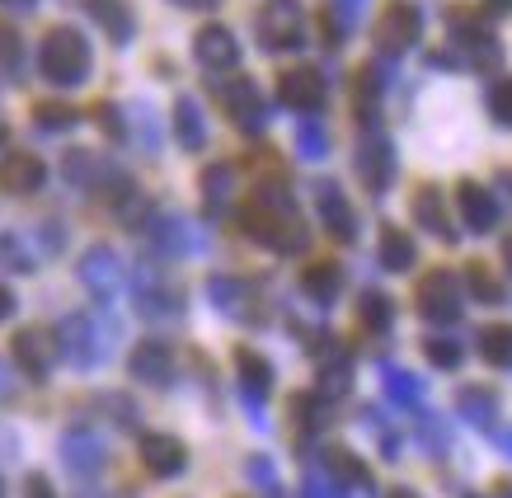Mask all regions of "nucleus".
<instances>
[{"mask_svg":"<svg viewBox=\"0 0 512 498\" xmlns=\"http://www.w3.org/2000/svg\"><path fill=\"white\" fill-rule=\"evenodd\" d=\"M240 226H245V235H254L259 245L278 249V254H301V249L311 245V231H306V221L296 217L292 193H287V184H278V179H264V184H259L254 203L240 212Z\"/></svg>","mask_w":512,"mask_h":498,"instance_id":"f257e3e1","label":"nucleus"},{"mask_svg":"<svg viewBox=\"0 0 512 498\" xmlns=\"http://www.w3.org/2000/svg\"><path fill=\"white\" fill-rule=\"evenodd\" d=\"M90 43H85V33L62 24V29H52L38 47V71H43L57 90H71V85H85L90 80Z\"/></svg>","mask_w":512,"mask_h":498,"instance_id":"f03ea898","label":"nucleus"},{"mask_svg":"<svg viewBox=\"0 0 512 498\" xmlns=\"http://www.w3.org/2000/svg\"><path fill=\"white\" fill-rule=\"evenodd\" d=\"M52 339H57V353L71 367H99L104 353H109V334H104V325L94 315H66Z\"/></svg>","mask_w":512,"mask_h":498,"instance_id":"7ed1b4c3","label":"nucleus"},{"mask_svg":"<svg viewBox=\"0 0 512 498\" xmlns=\"http://www.w3.org/2000/svg\"><path fill=\"white\" fill-rule=\"evenodd\" d=\"M132 306H137L141 320L170 325V320L184 315V292H179L170 278L151 273V268H137V278H132Z\"/></svg>","mask_w":512,"mask_h":498,"instance_id":"20e7f679","label":"nucleus"},{"mask_svg":"<svg viewBox=\"0 0 512 498\" xmlns=\"http://www.w3.org/2000/svg\"><path fill=\"white\" fill-rule=\"evenodd\" d=\"M259 43L268 52H292L306 43V15L296 0H264L259 10Z\"/></svg>","mask_w":512,"mask_h":498,"instance_id":"39448f33","label":"nucleus"},{"mask_svg":"<svg viewBox=\"0 0 512 498\" xmlns=\"http://www.w3.org/2000/svg\"><path fill=\"white\" fill-rule=\"evenodd\" d=\"M353 165L357 174H362V184L372 188V193H386L390 184H395V146H390L381 132H367V137L357 141V151H353Z\"/></svg>","mask_w":512,"mask_h":498,"instance_id":"423d86ee","label":"nucleus"},{"mask_svg":"<svg viewBox=\"0 0 512 498\" xmlns=\"http://www.w3.org/2000/svg\"><path fill=\"white\" fill-rule=\"evenodd\" d=\"M419 311L428 315L433 325H456V320H461V287H456V273L437 268L433 278H423Z\"/></svg>","mask_w":512,"mask_h":498,"instance_id":"0eeeda50","label":"nucleus"},{"mask_svg":"<svg viewBox=\"0 0 512 498\" xmlns=\"http://www.w3.org/2000/svg\"><path fill=\"white\" fill-rule=\"evenodd\" d=\"M414 43H419V10L409 0H390L386 10H381V24H376V47L400 57L404 47H414Z\"/></svg>","mask_w":512,"mask_h":498,"instance_id":"6e6552de","label":"nucleus"},{"mask_svg":"<svg viewBox=\"0 0 512 498\" xmlns=\"http://www.w3.org/2000/svg\"><path fill=\"white\" fill-rule=\"evenodd\" d=\"M80 282H85L99 301H109V296L123 292V259H118L109 245L85 249V259H80Z\"/></svg>","mask_w":512,"mask_h":498,"instance_id":"1a4fd4ad","label":"nucleus"},{"mask_svg":"<svg viewBox=\"0 0 512 498\" xmlns=\"http://www.w3.org/2000/svg\"><path fill=\"white\" fill-rule=\"evenodd\" d=\"M315 207H320L325 231L334 235V240H343V245H353L357 240V212L348 207V198H343V188L334 184V179H320V184H315Z\"/></svg>","mask_w":512,"mask_h":498,"instance_id":"9d476101","label":"nucleus"},{"mask_svg":"<svg viewBox=\"0 0 512 498\" xmlns=\"http://www.w3.org/2000/svg\"><path fill=\"white\" fill-rule=\"evenodd\" d=\"M221 99H226V113H231L235 127H245V132H264L268 104H264V94H259L254 80H231V85L221 90Z\"/></svg>","mask_w":512,"mask_h":498,"instance_id":"9b49d317","label":"nucleus"},{"mask_svg":"<svg viewBox=\"0 0 512 498\" xmlns=\"http://www.w3.org/2000/svg\"><path fill=\"white\" fill-rule=\"evenodd\" d=\"M278 99L287 109H320L325 104V80L315 66H292V71H282L278 76Z\"/></svg>","mask_w":512,"mask_h":498,"instance_id":"f8f14e48","label":"nucleus"},{"mask_svg":"<svg viewBox=\"0 0 512 498\" xmlns=\"http://www.w3.org/2000/svg\"><path fill=\"white\" fill-rule=\"evenodd\" d=\"M141 461H146V470L151 475H160V480H174V475H184L188 466V452L184 442L170 433H146L141 437Z\"/></svg>","mask_w":512,"mask_h":498,"instance_id":"ddd939ff","label":"nucleus"},{"mask_svg":"<svg viewBox=\"0 0 512 498\" xmlns=\"http://www.w3.org/2000/svg\"><path fill=\"white\" fill-rule=\"evenodd\" d=\"M127 367H132V376H137V381H146V386H170V381H174L170 343H160V339L137 343V348H132V358H127Z\"/></svg>","mask_w":512,"mask_h":498,"instance_id":"4468645a","label":"nucleus"},{"mask_svg":"<svg viewBox=\"0 0 512 498\" xmlns=\"http://www.w3.org/2000/svg\"><path fill=\"white\" fill-rule=\"evenodd\" d=\"M193 52H198V62L207 66V71H231V66L240 62V43H235V33L226 29V24H207V29H198Z\"/></svg>","mask_w":512,"mask_h":498,"instance_id":"2eb2a0df","label":"nucleus"},{"mask_svg":"<svg viewBox=\"0 0 512 498\" xmlns=\"http://www.w3.org/2000/svg\"><path fill=\"white\" fill-rule=\"evenodd\" d=\"M15 362L29 376H38V381H43V376L52 372V362H57V339H52V334H43V329H19V334H15Z\"/></svg>","mask_w":512,"mask_h":498,"instance_id":"dca6fc26","label":"nucleus"},{"mask_svg":"<svg viewBox=\"0 0 512 498\" xmlns=\"http://www.w3.org/2000/svg\"><path fill=\"white\" fill-rule=\"evenodd\" d=\"M146 231H151V245H156L160 254H198L202 249L198 231H193L184 217H174V212H160Z\"/></svg>","mask_w":512,"mask_h":498,"instance_id":"f3484780","label":"nucleus"},{"mask_svg":"<svg viewBox=\"0 0 512 498\" xmlns=\"http://www.w3.org/2000/svg\"><path fill=\"white\" fill-rule=\"evenodd\" d=\"M47 179V165L29 151H15V156L0 160V188L5 193H38Z\"/></svg>","mask_w":512,"mask_h":498,"instance_id":"a211bd4d","label":"nucleus"},{"mask_svg":"<svg viewBox=\"0 0 512 498\" xmlns=\"http://www.w3.org/2000/svg\"><path fill=\"white\" fill-rule=\"evenodd\" d=\"M456 198H461V217H466V226L475 235H489L498 226V203L484 184H461L456 188Z\"/></svg>","mask_w":512,"mask_h":498,"instance_id":"6ab92c4d","label":"nucleus"},{"mask_svg":"<svg viewBox=\"0 0 512 498\" xmlns=\"http://www.w3.org/2000/svg\"><path fill=\"white\" fill-rule=\"evenodd\" d=\"M456 47L470 57V66H494L498 62V38H494V29L489 24H480V19H456Z\"/></svg>","mask_w":512,"mask_h":498,"instance_id":"aec40b11","label":"nucleus"},{"mask_svg":"<svg viewBox=\"0 0 512 498\" xmlns=\"http://www.w3.org/2000/svg\"><path fill=\"white\" fill-rule=\"evenodd\" d=\"M85 10H90V19H94V24H99L104 33H109L118 47L132 43V33H137V19H132V5H127V0H85Z\"/></svg>","mask_w":512,"mask_h":498,"instance_id":"412c9836","label":"nucleus"},{"mask_svg":"<svg viewBox=\"0 0 512 498\" xmlns=\"http://www.w3.org/2000/svg\"><path fill=\"white\" fill-rule=\"evenodd\" d=\"M174 137H179L184 151H202V146H207V118H202L193 94L174 99Z\"/></svg>","mask_w":512,"mask_h":498,"instance_id":"4be33fe9","label":"nucleus"},{"mask_svg":"<svg viewBox=\"0 0 512 498\" xmlns=\"http://www.w3.org/2000/svg\"><path fill=\"white\" fill-rule=\"evenodd\" d=\"M62 170H66V179H71L76 188H99V193H104L109 179L118 174V170H109L104 160L94 156V151H71V156L62 160Z\"/></svg>","mask_w":512,"mask_h":498,"instance_id":"5701e85b","label":"nucleus"},{"mask_svg":"<svg viewBox=\"0 0 512 498\" xmlns=\"http://www.w3.org/2000/svg\"><path fill=\"white\" fill-rule=\"evenodd\" d=\"M456 409H461V419L470 428H494L498 423V395L489 386H466L456 395Z\"/></svg>","mask_w":512,"mask_h":498,"instance_id":"b1692460","label":"nucleus"},{"mask_svg":"<svg viewBox=\"0 0 512 498\" xmlns=\"http://www.w3.org/2000/svg\"><path fill=\"white\" fill-rule=\"evenodd\" d=\"M414 217H419V226L423 231H433L437 240H456V226L447 221V207H442V193L437 188H419L414 193Z\"/></svg>","mask_w":512,"mask_h":498,"instance_id":"393cba45","label":"nucleus"},{"mask_svg":"<svg viewBox=\"0 0 512 498\" xmlns=\"http://www.w3.org/2000/svg\"><path fill=\"white\" fill-rule=\"evenodd\" d=\"M62 456H66V466L71 470H80V475H90V470H99L104 466V442L94 433H66L62 437Z\"/></svg>","mask_w":512,"mask_h":498,"instance_id":"a878e982","label":"nucleus"},{"mask_svg":"<svg viewBox=\"0 0 512 498\" xmlns=\"http://www.w3.org/2000/svg\"><path fill=\"white\" fill-rule=\"evenodd\" d=\"M235 372H240V390H245L249 405H259L268 390H273V367L259 353H235Z\"/></svg>","mask_w":512,"mask_h":498,"instance_id":"bb28decb","label":"nucleus"},{"mask_svg":"<svg viewBox=\"0 0 512 498\" xmlns=\"http://www.w3.org/2000/svg\"><path fill=\"white\" fill-rule=\"evenodd\" d=\"M231 193H235V170L231 165H212L202 174V207L217 217L221 207H231Z\"/></svg>","mask_w":512,"mask_h":498,"instance_id":"cd10ccee","label":"nucleus"},{"mask_svg":"<svg viewBox=\"0 0 512 498\" xmlns=\"http://www.w3.org/2000/svg\"><path fill=\"white\" fill-rule=\"evenodd\" d=\"M414 259H419L414 240H409L404 231H395V226H386V231H381V264H386L390 273H409Z\"/></svg>","mask_w":512,"mask_h":498,"instance_id":"c85d7f7f","label":"nucleus"},{"mask_svg":"<svg viewBox=\"0 0 512 498\" xmlns=\"http://www.w3.org/2000/svg\"><path fill=\"white\" fill-rule=\"evenodd\" d=\"M301 287H306V296H311V301H320V306L339 301V287H343L339 264H311V268H306V278H301Z\"/></svg>","mask_w":512,"mask_h":498,"instance_id":"c756f323","label":"nucleus"},{"mask_svg":"<svg viewBox=\"0 0 512 498\" xmlns=\"http://www.w3.org/2000/svg\"><path fill=\"white\" fill-rule=\"evenodd\" d=\"M381 381H386L390 405L419 409V400H423V381H419L414 372H404V367H386V372H381Z\"/></svg>","mask_w":512,"mask_h":498,"instance_id":"7c9ffc66","label":"nucleus"},{"mask_svg":"<svg viewBox=\"0 0 512 498\" xmlns=\"http://www.w3.org/2000/svg\"><path fill=\"white\" fill-rule=\"evenodd\" d=\"M207 296H212V306L226 315H245L249 311V287L240 278H212L207 282Z\"/></svg>","mask_w":512,"mask_h":498,"instance_id":"2f4dec72","label":"nucleus"},{"mask_svg":"<svg viewBox=\"0 0 512 498\" xmlns=\"http://www.w3.org/2000/svg\"><path fill=\"white\" fill-rule=\"evenodd\" d=\"M357 311H362V325L372 329V334H386V329L395 325V306H390L386 292H362Z\"/></svg>","mask_w":512,"mask_h":498,"instance_id":"473e14b6","label":"nucleus"},{"mask_svg":"<svg viewBox=\"0 0 512 498\" xmlns=\"http://www.w3.org/2000/svg\"><path fill=\"white\" fill-rule=\"evenodd\" d=\"M329 470H334L339 484H353L362 494H372V475H367V466H362L353 452H329Z\"/></svg>","mask_w":512,"mask_h":498,"instance_id":"72a5a7b5","label":"nucleus"},{"mask_svg":"<svg viewBox=\"0 0 512 498\" xmlns=\"http://www.w3.org/2000/svg\"><path fill=\"white\" fill-rule=\"evenodd\" d=\"M348 381H353V367H348L343 353H334V358L320 362V395L339 400V395H348Z\"/></svg>","mask_w":512,"mask_h":498,"instance_id":"f704fd0d","label":"nucleus"},{"mask_svg":"<svg viewBox=\"0 0 512 498\" xmlns=\"http://www.w3.org/2000/svg\"><path fill=\"white\" fill-rule=\"evenodd\" d=\"M423 353H428V362H433V367H442V372L461 367V358H466V348H461L456 339H442V334H428Z\"/></svg>","mask_w":512,"mask_h":498,"instance_id":"c9c22d12","label":"nucleus"},{"mask_svg":"<svg viewBox=\"0 0 512 498\" xmlns=\"http://www.w3.org/2000/svg\"><path fill=\"white\" fill-rule=\"evenodd\" d=\"M484 348V362H494V367H512V329L508 325H494L489 334L480 339Z\"/></svg>","mask_w":512,"mask_h":498,"instance_id":"e433bc0d","label":"nucleus"},{"mask_svg":"<svg viewBox=\"0 0 512 498\" xmlns=\"http://www.w3.org/2000/svg\"><path fill=\"white\" fill-rule=\"evenodd\" d=\"M33 123L43 127V132H66V127H76V109H71V104H52V99H43V104L33 109Z\"/></svg>","mask_w":512,"mask_h":498,"instance_id":"4c0bfd02","label":"nucleus"},{"mask_svg":"<svg viewBox=\"0 0 512 498\" xmlns=\"http://www.w3.org/2000/svg\"><path fill=\"white\" fill-rule=\"evenodd\" d=\"M296 151H301V160H320L329 151V132L320 123H301L296 127Z\"/></svg>","mask_w":512,"mask_h":498,"instance_id":"58836bf2","label":"nucleus"},{"mask_svg":"<svg viewBox=\"0 0 512 498\" xmlns=\"http://www.w3.org/2000/svg\"><path fill=\"white\" fill-rule=\"evenodd\" d=\"M0 264L10 268V273H29L33 254H29V245H24V235H0Z\"/></svg>","mask_w":512,"mask_h":498,"instance_id":"ea45409f","label":"nucleus"},{"mask_svg":"<svg viewBox=\"0 0 512 498\" xmlns=\"http://www.w3.org/2000/svg\"><path fill=\"white\" fill-rule=\"evenodd\" d=\"M466 282H470V296H475V301H484V306H494V301H503V287H498L494 273H489L484 264H470Z\"/></svg>","mask_w":512,"mask_h":498,"instance_id":"a19ab883","label":"nucleus"},{"mask_svg":"<svg viewBox=\"0 0 512 498\" xmlns=\"http://www.w3.org/2000/svg\"><path fill=\"white\" fill-rule=\"evenodd\" d=\"M249 480L259 484V489H264V494H273L278 498L282 494V484H278V470H273V461H268V456H249Z\"/></svg>","mask_w":512,"mask_h":498,"instance_id":"79ce46f5","label":"nucleus"},{"mask_svg":"<svg viewBox=\"0 0 512 498\" xmlns=\"http://www.w3.org/2000/svg\"><path fill=\"white\" fill-rule=\"evenodd\" d=\"M489 113H494L503 127H512V80H494V85H489Z\"/></svg>","mask_w":512,"mask_h":498,"instance_id":"37998d69","label":"nucleus"},{"mask_svg":"<svg viewBox=\"0 0 512 498\" xmlns=\"http://www.w3.org/2000/svg\"><path fill=\"white\" fill-rule=\"evenodd\" d=\"M19 57H24L19 33L10 29V24H0V66H5V71H19Z\"/></svg>","mask_w":512,"mask_h":498,"instance_id":"c03bdc74","label":"nucleus"},{"mask_svg":"<svg viewBox=\"0 0 512 498\" xmlns=\"http://www.w3.org/2000/svg\"><path fill=\"white\" fill-rule=\"evenodd\" d=\"M301 498H343V484L334 480V475H311L306 489H301Z\"/></svg>","mask_w":512,"mask_h":498,"instance_id":"a18cd8bd","label":"nucleus"},{"mask_svg":"<svg viewBox=\"0 0 512 498\" xmlns=\"http://www.w3.org/2000/svg\"><path fill=\"white\" fill-rule=\"evenodd\" d=\"M423 447H428V452H447V423L442 419L423 423Z\"/></svg>","mask_w":512,"mask_h":498,"instance_id":"49530a36","label":"nucleus"},{"mask_svg":"<svg viewBox=\"0 0 512 498\" xmlns=\"http://www.w3.org/2000/svg\"><path fill=\"white\" fill-rule=\"evenodd\" d=\"M10 315H15V292H10V287L0 282V325H5Z\"/></svg>","mask_w":512,"mask_h":498,"instance_id":"de8ad7c7","label":"nucleus"},{"mask_svg":"<svg viewBox=\"0 0 512 498\" xmlns=\"http://www.w3.org/2000/svg\"><path fill=\"white\" fill-rule=\"evenodd\" d=\"M29 498H52V489H47V480H38V475H33V480H29Z\"/></svg>","mask_w":512,"mask_h":498,"instance_id":"09e8293b","label":"nucleus"},{"mask_svg":"<svg viewBox=\"0 0 512 498\" xmlns=\"http://www.w3.org/2000/svg\"><path fill=\"white\" fill-rule=\"evenodd\" d=\"M498 452L512 461V428H503V433H498Z\"/></svg>","mask_w":512,"mask_h":498,"instance_id":"8fccbe9b","label":"nucleus"},{"mask_svg":"<svg viewBox=\"0 0 512 498\" xmlns=\"http://www.w3.org/2000/svg\"><path fill=\"white\" fill-rule=\"evenodd\" d=\"M0 5H10V10H33L38 0H0Z\"/></svg>","mask_w":512,"mask_h":498,"instance_id":"3c124183","label":"nucleus"},{"mask_svg":"<svg viewBox=\"0 0 512 498\" xmlns=\"http://www.w3.org/2000/svg\"><path fill=\"white\" fill-rule=\"evenodd\" d=\"M174 5H184V10H207L212 0H174Z\"/></svg>","mask_w":512,"mask_h":498,"instance_id":"603ef678","label":"nucleus"},{"mask_svg":"<svg viewBox=\"0 0 512 498\" xmlns=\"http://www.w3.org/2000/svg\"><path fill=\"white\" fill-rule=\"evenodd\" d=\"M390 498H423V494H414V489H395Z\"/></svg>","mask_w":512,"mask_h":498,"instance_id":"864d4df0","label":"nucleus"},{"mask_svg":"<svg viewBox=\"0 0 512 498\" xmlns=\"http://www.w3.org/2000/svg\"><path fill=\"white\" fill-rule=\"evenodd\" d=\"M0 395H10V376L0 372Z\"/></svg>","mask_w":512,"mask_h":498,"instance_id":"5fc2aeb1","label":"nucleus"},{"mask_svg":"<svg viewBox=\"0 0 512 498\" xmlns=\"http://www.w3.org/2000/svg\"><path fill=\"white\" fill-rule=\"evenodd\" d=\"M498 498H512V484H503V489H498Z\"/></svg>","mask_w":512,"mask_h":498,"instance_id":"6e6d98bb","label":"nucleus"},{"mask_svg":"<svg viewBox=\"0 0 512 498\" xmlns=\"http://www.w3.org/2000/svg\"><path fill=\"white\" fill-rule=\"evenodd\" d=\"M503 254H508V264H512V240H508V249H503Z\"/></svg>","mask_w":512,"mask_h":498,"instance_id":"4d7b16f0","label":"nucleus"},{"mask_svg":"<svg viewBox=\"0 0 512 498\" xmlns=\"http://www.w3.org/2000/svg\"><path fill=\"white\" fill-rule=\"evenodd\" d=\"M0 498H5V484H0Z\"/></svg>","mask_w":512,"mask_h":498,"instance_id":"13d9d810","label":"nucleus"}]
</instances>
